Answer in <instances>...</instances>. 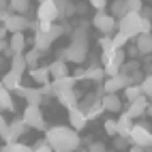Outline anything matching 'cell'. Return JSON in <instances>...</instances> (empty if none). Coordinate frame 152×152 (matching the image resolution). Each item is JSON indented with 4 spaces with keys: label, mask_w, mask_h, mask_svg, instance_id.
I'll list each match as a JSON object with an SVG mask.
<instances>
[{
    "label": "cell",
    "mask_w": 152,
    "mask_h": 152,
    "mask_svg": "<svg viewBox=\"0 0 152 152\" xmlns=\"http://www.w3.org/2000/svg\"><path fill=\"white\" fill-rule=\"evenodd\" d=\"M45 139L47 144L54 148V152H75L82 144L77 131L71 126H52L45 131Z\"/></svg>",
    "instance_id": "cell-1"
},
{
    "label": "cell",
    "mask_w": 152,
    "mask_h": 152,
    "mask_svg": "<svg viewBox=\"0 0 152 152\" xmlns=\"http://www.w3.org/2000/svg\"><path fill=\"white\" fill-rule=\"evenodd\" d=\"M60 58L66 60V62H73V64H82L88 58V24L86 22H82L73 30V39L62 49V56Z\"/></svg>",
    "instance_id": "cell-2"
},
{
    "label": "cell",
    "mask_w": 152,
    "mask_h": 152,
    "mask_svg": "<svg viewBox=\"0 0 152 152\" xmlns=\"http://www.w3.org/2000/svg\"><path fill=\"white\" fill-rule=\"evenodd\" d=\"M152 22L150 19H144L141 13H126L122 19H118V32L126 34L129 39H135L139 34H152Z\"/></svg>",
    "instance_id": "cell-3"
},
{
    "label": "cell",
    "mask_w": 152,
    "mask_h": 152,
    "mask_svg": "<svg viewBox=\"0 0 152 152\" xmlns=\"http://www.w3.org/2000/svg\"><path fill=\"white\" fill-rule=\"evenodd\" d=\"M66 32V24L62 22V24H54L52 28H49V32H45V34H34V49H39V52H47L49 47H52V43L56 41V39H60Z\"/></svg>",
    "instance_id": "cell-4"
},
{
    "label": "cell",
    "mask_w": 152,
    "mask_h": 152,
    "mask_svg": "<svg viewBox=\"0 0 152 152\" xmlns=\"http://www.w3.org/2000/svg\"><path fill=\"white\" fill-rule=\"evenodd\" d=\"M92 28H96L101 37H114V30H118V19L111 13H94L92 17Z\"/></svg>",
    "instance_id": "cell-5"
},
{
    "label": "cell",
    "mask_w": 152,
    "mask_h": 152,
    "mask_svg": "<svg viewBox=\"0 0 152 152\" xmlns=\"http://www.w3.org/2000/svg\"><path fill=\"white\" fill-rule=\"evenodd\" d=\"M60 11H58V2L54 0H43L37 7V22H47V24H58Z\"/></svg>",
    "instance_id": "cell-6"
},
{
    "label": "cell",
    "mask_w": 152,
    "mask_h": 152,
    "mask_svg": "<svg viewBox=\"0 0 152 152\" xmlns=\"http://www.w3.org/2000/svg\"><path fill=\"white\" fill-rule=\"evenodd\" d=\"M129 86H135V84L131 79V75H126V73H120L116 77H107L103 82V94H118L120 90L124 92Z\"/></svg>",
    "instance_id": "cell-7"
},
{
    "label": "cell",
    "mask_w": 152,
    "mask_h": 152,
    "mask_svg": "<svg viewBox=\"0 0 152 152\" xmlns=\"http://www.w3.org/2000/svg\"><path fill=\"white\" fill-rule=\"evenodd\" d=\"M24 122H26L30 129L47 131V126H45V118H43L41 107H39V105H26V107H24Z\"/></svg>",
    "instance_id": "cell-8"
},
{
    "label": "cell",
    "mask_w": 152,
    "mask_h": 152,
    "mask_svg": "<svg viewBox=\"0 0 152 152\" xmlns=\"http://www.w3.org/2000/svg\"><path fill=\"white\" fill-rule=\"evenodd\" d=\"M129 141L133 146H137V148H150L152 146V133H150V129L144 126V124H135V129L131 131Z\"/></svg>",
    "instance_id": "cell-9"
},
{
    "label": "cell",
    "mask_w": 152,
    "mask_h": 152,
    "mask_svg": "<svg viewBox=\"0 0 152 152\" xmlns=\"http://www.w3.org/2000/svg\"><path fill=\"white\" fill-rule=\"evenodd\" d=\"M101 60H103V66L122 69L126 64V54L124 49H109V52H101Z\"/></svg>",
    "instance_id": "cell-10"
},
{
    "label": "cell",
    "mask_w": 152,
    "mask_h": 152,
    "mask_svg": "<svg viewBox=\"0 0 152 152\" xmlns=\"http://www.w3.org/2000/svg\"><path fill=\"white\" fill-rule=\"evenodd\" d=\"M2 26H4L11 34H19V32H24L26 28H30L32 24L28 22V17H26V15H15V13H11V15L7 17V22H4Z\"/></svg>",
    "instance_id": "cell-11"
},
{
    "label": "cell",
    "mask_w": 152,
    "mask_h": 152,
    "mask_svg": "<svg viewBox=\"0 0 152 152\" xmlns=\"http://www.w3.org/2000/svg\"><path fill=\"white\" fill-rule=\"evenodd\" d=\"M17 92H19V96L26 101V105H39V107H41V103L45 101V99H43V92H41V88H28V86H22Z\"/></svg>",
    "instance_id": "cell-12"
},
{
    "label": "cell",
    "mask_w": 152,
    "mask_h": 152,
    "mask_svg": "<svg viewBox=\"0 0 152 152\" xmlns=\"http://www.w3.org/2000/svg\"><path fill=\"white\" fill-rule=\"evenodd\" d=\"M86 124H88L86 111L79 109V105H77V107H71V109H69V126L75 129V131H82Z\"/></svg>",
    "instance_id": "cell-13"
},
{
    "label": "cell",
    "mask_w": 152,
    "mask_h": 152,
    "mask_svg": "<svg viewBox=\"0 0 152 152\" xmlns=\"http://www.w3.org/2000/svg\"><path fill=\"white\" fill-rule=\"evenodd\" d=\"M28 129L30 126L24 122V118H17V120H13V122H9V139H7V144H15V141H19V137H22Z\"/></svg>",
    "instance_id": "cell-14"
},
{
    "label": "cell",
    "mask_w": 152,
    "mask_h": 152,
    "mask_svg": "<svg viewBox=\"0 0 152 152\" xmlns=\"http://www.w3.org/2000/svg\"><path fill=\"white\" fill-rule=\"evenodd\" d=\"M148 109H150V105H148V96H141V99L135 101V103H129V105H126V114L135 120V118H141Z\"/></svg>",
    "instance_id": "cell-15"
},
{
    "label": "cell",
    "mask_w": 152,
    "mask_h": 152,
    "mask_svg": "<svg viewBox=\"0 0 152 152\" xmlns=\"http://www.w3.org/2000/svg\"><path fill=\"white\" fill-rule=\"evenodd\" d=\"M133 129H135L133 118H131L126 111H124V114H120V118H118V137L129 139V137H131V131H133Z\"/></svg>",
    "instance_id": "cell-16"
},
{
    "label": "cell",
    "mask_w": 152,
    "mask_h": 152,
    "mask_svg": "<svg viewBox=\"0 0 152 152\" xmlns=\"http://www.w3.org/2000/svg\"><path fill=\"white\" fill-rule=\"evenodd\" d=\"M49 73H52V82H54V79L69 77V66H66V60H62V58H56L54 62L49 64Z\"/></svg>",
    "instance_id": "cell-17"
},
{
    "label": "cell",
    "mask_w": 152,
    "mask_h": 152,
    "mask_svg": "<svg viewBox=\"0 0 152 152\" xmlns=\"http://www.w3.org/2000/svg\"><path fill=\"white\" fill-rule=\"evenodd\" d=\"M2 88H7L9 92L11 90H19L22 88V75L15 73V71H7L2 75Z\"/></svg>",
    "instance_id": "cell-18"
},
{
    "label": "cell",
    "mask_w": 152,
    "mask_h": 152,
    "mask_svg": "<svg viewBox=\"0 0 152 152\" xmlns=\"http://www.w3.org/2000/svg\"><path fill=\"white\" fill-rule=\"evenodd\" d=\"M75 82H77V79H75L73 75L62 77V79H54V82H52V88H54L56 96H58L60 92H69V90H73V88H75Z\"/></svg>",
    "instance_id": "cell-19"
},
{
    "label": "cell",
    "mask_w": 152,
    "mask_h": 152,
    "mask_svg": "<svg viewBox=\"0 0 152 152\" xmlns=\"http://www.w3.org/2000/svg\"><path fill=\"white\" fill-rule=\"evenodd\" d=\"M30 77H32L37 84H41V88L52 84V73H49V66H39V69H34V71H30Z\"/></svg>",
    "instance_id": "cell-20"
},
{
    "label": "cell",
    "mask_w": 152,
    "mask_h": 152,
    "mask_svg": "<svg viewBox=\"0 0 152 152\" xmlns=\"http://www.w3.org/2000/svg\"><path fill=\"white\" fill-rule=\"evenodd\" d=\"M101 103H103L105 111H120L122 109V101L118 94H103L101 96Z\"/></svg>",
    "instance_id": "cell-21"
},
{
    "label": "cell",
    "mask_w": 152,
    "mask_h": 152,
    "mask_svg": "<svg viewBox=\"0 0 152 152\" xmlns=\"http://www.w3.org/2000/svg\"><path fill=\"white\" fill-rule=\"evenodd\" d=\"M135 47H137L139 56L152 54V34H139V37L135 39Z\"/></svg>",
    "instance_id": "cell-22"
},
{
    "label": "cell",
    "mask_w": 152,
    "mask_h": 152,
    "mask_svg": "<svg viewBox=\"0 0 152 152\" xmlns=\"http://www.w3.org/2000/svg\"><path fill=\"white\" fill-rule=\"evenodd\" d=\"M77 92H75V90H69V92H60L58 94V103L60 105H64L66 109H71V107H77L79 103H77Z\"/></svg>",
    "instance_id": "cell-23"
},
{
    "label": "cell",
    "mask_w": 152,
    "mask_h": 152,
    "mask_svg": "<svg viewBox=\"0 0 152 152\" xmlns=\"http://www.w3.org/2000/svg\"><path fill=\"white\" fill-rule=\"evenodd\" d=\"M9 47H11V52H13L15 56H17V54H24V49H26V37H24V32H19V34H11Z\"/></svg>",
    "instance_id": "cell-24"
},
{
    "label": "cell",
    "mask_w": 152,
    "mask_h": 152,
    "mask_svg": "<svg viewBox=\"0 0 152 152\" xmlns=\"http://www.w3.org/2000/svg\"><path fill=\"white\" fill-rule=\"evenodd\" d=\"M109 13L114 15L116 19H122V17L129 13V9H126V0H114V2L109 4Z\"/></svg>",
    "instance_id": "cell-25"
},
{
    "label": "cell",
    "mask_w": 152,
    "mask_h": 152,
    "mask_svg": "<svg viewBox=\"0 0 152 152\" xmlns=\"http://www.w3.org/2000/svg\"><path fill=\"white\" fill-rule=\"evenodd\" d=\"M0 109L2 111H13L15 103H13V94L7 88H0Z\"/></svg>",
    "instance_id": "cell-26"
},
{
    "label": "cell",
    "mask_w": 152,
    "mask_h": 152,
    "mask_svg": "<svg viewBox=\"0 0 152 152\" xmlns=\"http://www.w3.org/2000/svg\"><path fill=\"white\" fill-rule=\"evenodd\" d=\"M86 79H92V82H105V79H107L105 69L103 66H96V64L88 66L86 69Z\"/></svg>",
    "instance_id": "cell-27"
},
{
    "label": "cell",
    "mask_w": 152,
    "mask_h": 152,
    "mask_svg": "<svg viewBox=\"0 0 152 152\" xmlns=\"http://www.w3.org/2000/svg\"><path fill=\"white\" fill-rule=\"evenodd\" d=\"M9 9H11L15 15H26L30 11V2L28 0H11V2H9Z\"/></svg>",
    "instance_id": "cell-28"
},
{
    "label": "cell",
    "mask_w": 152,
    "mask_h": 152,
    "mask_svg": "<svg viewBox=\"0 0 152 152\" xmlns=\"http://www.w3.org/2000/svg\"><path fill=\"white\" fill-rule=\"evenodd\" d=\"M26 69H28V64H26V56H24V54H17V56L11 58V71H15V73H19V75H24Z\"/></svg>",
    "instance_id": "cell-29"
},
{
    "label": "cell",
    "mask_w": 152,
    "mask_h": 152,
    "mask_svg": "<svg viewBox=\"0 0 152 152\" xmlns=\"http://www.w3.org/2000/svg\"><path fill=\"white\" fill-rule=\"evenodd\" d=\"M24 56H26V64H28L30 71L39 69V60H41V52H39V49H30V52H26Z\"/></svg>",
    "instance_id": "cell-30"
},
{
    "label": "cell",
    "mask_w": 152,
    "mask_h": 152,
    "mask_svg": "<svg viewBox=\"0 0 152 152\" xmlns=\"http://www.w3.org/2000/svg\"><path fill=\"white\" fill-rule=\"evenodd\" d=\"M124 96H126V103H135L137 99H141L144 96V92H141V86H129L126 90H124Z\"/></svg>",
    "instance_id": "cell-31"
},
{
    "label": "cell",
    "mask_w": 152,
    "mask_h": 152,
    "mask_svg": "<svg viewBox=\"0 0 152 152\" xmlns=\"http://www.w3.org/2000/svg\"><path fill=\"white\" fill-rule=\"evenodd\" d=\"M0 152H32V148L22 144V141H15V144H4Z\"/></svg>",
    "instance_id": "cell-32"
},
{
    "label": "cell",
    "mask_w": 152,
    "mask_h": 152,
    "mask_svg": "<svg viewBox=\"0 0 152 152\" xmlns=\"http://www.w3.org/2000/svg\"><path fill=\"white\" fill-rule=\"evenodd\" d=\"M129 41H131V39H129L126 34L116 32V34H114V49H124V47L129 45Z\"/></svg>",
    "instance_id": "cell-33"
},
{
    "label": "cell",
    "mask_w": 152,
    "mask_h": 152,
    "mask_svg": "<svg viewBox=\"0 0 152 152\" xmlns=\"http://www.w3.org/2000/svg\"><path fill=\"white\" fill-rule=\"evenodd\" d=\"M103 111H105V109H103V103L99 101L96 105H92V107H90V109L86 111V116H88V120H96L101 114H103Z\"/></svg>",
    "instance_id": "cell-34"
},
{
    "label": "cell",
    "mask_w": 152,
    "mask_h": 152,
    "mask_svg": "<svg viewBox=\"0 0 152 152\" xmlns=\"http://www.w3.org/2000/svg\"><path fill=\"white\" fill-rule=\"evenodd\" d=\"M103 129H105V133H107V135L118 137V120H105Z\"/></svg>",
    "instance_id": "cell-35"
},
{
    "label": "cell",
    "mask_w": 152,
    "mask_h": 152,
    "mask_svg": "<svg viewBox=\"0 0 152 152\" xmlns=\"http://www.w3.org/2000/svg\"><path fill=\"white\" fill-rule=\"evenodd\" d=\"M139 86H141V92H144V96L152 99V75H146V79H144Z\"/></svg>",
    "instance_id": "cell-36"
},
{
    "label": "cell",
    "mask_w": 152,
    "mask_h": 152,
    "mask_svg": "<svg viewBox=\"0 0 152 152\" xmlns=\"http://www.w3.org/2000/svg\"><path fill=\"white\" fill-rule=\"evenodd\" d=\"M99 45H101V52H109V49H114V37H101L99 39Z\"/></svg>",
    "instance_id": "cell-37"
},
{
    "label": "cell",
    "mask_w": 152,
    "mask_h": 152,
    "mask_svg": "<svg viewBox=\"0 0 152 152\" xmlns=\"http://www.w3.org/2000/svg\"><path fill=\"white\" fill-rule=\"evenodd\" d=\"M126 9H129V13H141L144 11V4L139 0H126Z\"/></svg>",
    "instance_id": "cell-38"
},
{
    "label": "cell",
    "mask_w": 152,
    "mask_h": 152,
    "mask_svg": "<svg viewBox=\"0 0 152 152\" xmlns=\"http://www.w3.org/2000/svg\"><path fill=\"white\" fill-rule=\"evenodd\" d=\"M32 152H54V148L47 144V139H43V141H37V144H34Z\"/></svg>",
    "instance_id": "cell-39"
},
{
    "label": "cell",
    "mask_w": 152,
    "mask_h": 152,
    "mask_svg": "<svg viewBox=\"0 0 152 152\" xmlns=\"http://www.w3.org/2000/svg\"><path fill=\"white\" fill-rule=\"evenodd\" d=\"M137 71H139V62H135V60H131V62H126L122 66V73H126V75H133Z\"/></svg>",
    "instance_id": "cell-40"
},
{
    "label": "cell",
    "mask_w": 152,
    "mask_h": 152,
    "mask_svg": "<svg viewBox=\"0 0 152 152\" xmlns=\"http://www.w3.org/2000/svg\"><path fill=\"white\" fill-rule=\"evenodd\" d=\"M114 148H116L118 152H126V148H129V139H124V137H116ZM129 150H131V148H129Z\"/></svg>",
    "instance_id": "cell-41"
},
{
    "label": "cell",
    "mask_w": 152,
    "mask_h": 152,
    "mask_svg": "<svg viewBox=\"0 0 152 152\" xmlns=\"http://www.w3.org/2000/svg\"><path fill=\"white\" fill-rule=\"evenodd\" d=\"M0 137H2V141L7 144V139H9V124H7V120H4V116L0 118Z\"/></svg>",
    "instance_id": "cell-42"
},
{
    "label": "cell",
    "mask_w": 152,
    "mask_h": 152,
    "mask_svg": "<svg viewBox=\"0 0 152 152\" xmlns=\"http://www.w3.org/2000/svg\"><path fill=\"white\" fill-rule=\"evenodd\" d=\"M90 7H92L96 13H105V9H107V2H105V0H92V2H90Z\"/></svg>",
    "instance_id": "cell-43"
},
{
    "label": "cell",
    "mask_w": 152,
    "mask_h": 152,
    "mask_svg": "<svg viewBox=\"0 0 152 152\" xmlns=\"http://www.w3.org/2000/svg\"><path fill=\"white\" fill-rule=\"evenodd\" d=\"M88 152H107V148L101 144V141H94V144L88 148Z\"/></svg>",
    "instance_id": "cell-44"
},
{
    "label": "cell",
    "mask_w": 152,
    "mask_h": 152,
    "mask_svg": "<svg viewBox=\"0 0 152 152\" xmlns=\"http://www.w3.org/2000/svg\"><path fill=\"white\" fill-rule=\"evenodd\" d=\"M129 54H131V56H137V54H139V52H137V47H135V43L129 47Z\"/></svg>",
    "instance_id": "cell-45"
},
{
    "label": "cell",
    "mask_w": 152,
    "mask_h": 152,
    "mask_svg": "<svg viewBox=\"0 0 152 152\" xmlns=\"http://www.w3.org/2000/svg\"><path fill=\"white\" fill-rule=\"evenodd\" d=\"M77 13H79V15L86 13V4H77Z\"/></svg>",
    "instance_id": "cell-46"
},
{
    "label": "cell",
    "mask_w": 152,
    "mask_h": 152,
    "mask_svg": "<svg viewBox=\"0 0 152 152\" xmlns=\"http://www.w3.org/2000/svg\"><path fill=\"white\" fill-rule=\"evenodd\" d=\"M129 152H144V148H137V146H131Z\"/></svg>",
    "instance_id": "cell-47"
},
{
    "label": "cell",
    "mask_w": 152,
    "mask_h": 152,
    "mask_svg": "<svg viewBox=\"0 0 152 152\" xmlns=\"http://www.w3.org/2000/svg\"><path fill=\"white\" fill-rule=\"evenodd\" d=\"M148 114H152V107H150V109H148Z\"/></svg>",
    "instance_id": "cell-48"
},
{
    "label": "cell",
    "mask_w": 152,
    "mask_h": 152,
    "mask_svg": "<svg viewBox=\"0 0 152 152\" xmlns=\"http://www.w3.org/2000/svg\"><path fill=\"white\" fill-rule=\"evenodd\" d=\"M150 75H152V73H150Z\"/></svg>",
    "instance_id": "cell-49"
}]
</instances>
